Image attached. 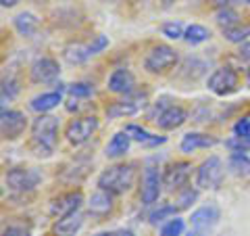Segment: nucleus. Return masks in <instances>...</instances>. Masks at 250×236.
<instances>
[{
    "label": "nucleus",
    "mask_w": 250,
    "mask_h": 236,
    "mask_svg": "<svg viewBox=\"0 0 250 236\" xmlns=\"http://www.w3.org/2000/svg\"><path fill=\"white\" fill-rule=\"evenodd\" d=\"M31 140L40 155H50L59 140V119L52 115H38L31 123Z\"/></svg>",
    "instance_id": "f257e3e1"
},
{
    "label": "nucleus",
    "mask_w": 250,
    "mask_h": 236,
    "mask_svg": "<svg viewBox=\"0 0 250 236\" xmlns=\"http://www.w3.org/2000/svg\"><path fill=\"white\" fill-rule=\"evenodd\" d=\"M136 169L134 165H113L98 176V188L111 194H123L134 186Z\"/></svg>",
    "instance_id": "f03ea898"
},
{
    "label": "nucleus",
    "mask_w": 250,
    "mask_h": 236,
    "mask_svg": "<svg viewBox=\"0 0 250 236\" xmlns=\"http://www.w3.org/2000/svg\"><path fill=\"white\" fill-rule=\"evenodd\" d=\"M150 119L159 125L161 130H175L188 119V111L179 105H167V100H161L150 113Z\"/></svg>",
    "instance_id": "7ed1b4c3"
},
{
    "label": "nucleus",
    "mask_w": 250,
    "mask_h": 236,
    "mask_svg": "<svg viewBox=\"0 0 250 236\" xmlns=\"http://www.w3.org/2000/svg\"><path fill=\"white\" fill-rule=\"evenodd\" d=\"M177 63V52L167 44H159L146 54L144 69L150 73H165Z\"/></svg>",
    "instance_id": "20e7f679"
},
{
    "label": "nucleus",
    "mask_w": 250,
    "mask_h": 236,
    "mask_svg": "<svg viewBox=\"0 0 250 236\" xmlns=\"http://www.w3.org/2000/svg\"><path fill=\"white\" fill-rule=\"evenodd\" d=\"M148 103V94L142 92H131V94H125L123 98L115 100L106 107V115L108 117H125V115H136L140 113Z\"/></svg>",
    "instance_id": "39448f33"
},
{
    "label": "nucleus",
    "mask_w": 250,
    "mask_h": 236,
    "mask_svg": "<svg viewBox=\"0 0 250 236\" xmlns=\"http://www.w3.org/2000/svg\"><path fill=\"white\" fill-rule=\"evenodd\" d=\"M98 128V117L94 115H85V117H77V119H71L65 130L67 140L73 146H80L83 142H88L92 138V134Z\"/></svg>",
    "instance_id": "423d86ee"
},
{
    "label": "nucleus",
    "mask_w": 250,
    "mask_h": 236,
    "mask_svg": "<svg viewBox=\"0 0 250 236\" xmlns=\"http://www.w3.org/2000/svg\"><path fill=\"white\" fill-rule=\"evenodd\" d=\"M42 174L31 167H13L6 174V186L15 192H29L40 184Z\"/></svg>",
    "instance_id": "0eeeda50"
},
{
    "label": "nucleus",
    "mask_w": 250,
    "mask_h": 236,
    "mask_svg": "<svg viewBox=\"0 0 250 236\" xmlns=\"http://www.w3.org/2000/svg\"><path fill=\"white\" fill-rule=\"evenodd\" d=\"M223 180V161L219 157H208L196 171V184L207 190H213Z\"/></svg>",
    "instance_id": "6e6552de"
},
{
    "label": "nucleus",
    "mask_w": 250,
    "mask_h": 236,
    "mask_svg": "<svg viewBox=\"0 0 250 236\" xmlns=\"http://www.w3.org/2000/svg\"><path fill=\"white\" fill-rule=\"evenodd\" d=\"M190 174H192V163L190 161H175L165 167L163 171V186L167 190H182V188L188 184L190 180Z\"/></svg>",
    "instance_id": "1a4fd4ad"
},
{
    "label": "nucleus",
    "mask_w": 250,
    "mask_h": 236,
    "mask_svg": "<svg viewBox=\"0 0 250 236\" xmlns=\"http://www.w3.org/2000/svg\"><path fill=\"white\" fill-rule=\"evenodd\" d=\"M208 90L219 94V96H228V94L238 90V73L231 67H219L208 77Z\"/></svg>",
    "instance_id": "9d476101"
},
{
    "label": "nucleus",
    "mask_w": 250,
    "mask_h": 236,
    "mask_svg": "<svg viewBox=\"0 0 250 236\" xmlns=\"http://www.w3.org/2000/svg\"><path fill=\"white\" fill-rule=\"evenodd\" d=\"M83 203V194L80 190H73V192H65L57 196L52 203H50V213L54 217H67V215H73L80 211Z\"/></svg>",
    "instance_id": "9b49d317"
},
{
    "label": "nucleus",
    "mask_w": 250,
    "mask_h": 236,
    "mask_svg": "<svg viewBox=\"0 0 250 236\" xmlns=\"http://www.w3.org/2000/svg\"><path fill=\"white\" fill-rule=\"evenodd\" d=\"M59 63L50 59V57H42L38 59L34 65H31L29 69V77L34 84H50L59 77Z\"/></svg>",
    "instance_id": "f8f14e48"
},
{
    "label": "nucleus",
    "mask_w": 250,
    "mask_h": 236,
    "mask_svg": "<svg viewBox=\"0 0 250 236\" xmlns=\"http://www.w3.org/2000/svg\"><path fill=\"white\" fill-rule=\"evenodd\" d=\"M25 125H27V119L21 111H6V109H2V115H0V130H2L4 138H9V140L19 138L23 134V130H25Z\"/></svg>",
    "instance_id": "ddd939ff"
},
{
    "label": "nucleus",
    "mask_w": 250,
    "mask_h": 236,
    "mask_svg": "<svg viewBox=\"0 0 250 236\" xmlns=\"http://www.w3.org/2000/svg\"><path fill=\"white\" fill-rule=\"evenodd\" d=\"M161 186H163V176H159V171L154 167H146L142 178V190H140V199H142L144 205H152V203L159 201Z\"/></svg>",
    "instance_id": "4468645a"
},
{
    "label": "nucleus",
    "mask_w": 250,
    "mask_h": 236,
    "mask_svg": "<svg viewBox=\"0 0 250 236\" xmlns=\"http://www.w3.org/2000/svg\"><path fill=\"white\" fill-rule=\"evenodd\" d=\"M134 86H136V77L129 69L119 67L111 73V77H108V90L117 92V94H123V96L134 92Z\"/></svg>",
    "instance_id": "2eb2a0df"
},
{
    "label": "nucleus",
    "mask_w": 250,
    "mask_h": 236,
    "mask_svg": "<svg viewBox=\"0 0 250 236\" xmlns=\"http://www.w3.org/2000/svg\"><path fill=\"white\" fill-rule=\"evenodd\" d=\"M219 207L215 205H205V207H200L196 209L192 213L190 217V222H192V228H200V230H210L217 222H219Z\"/></svg>",
    "instance_id": "dca6fc26"
},
{
    "label": "nucleus",
    "mask_w": 250,
    "mask_h": 236,
    "mask_svg": "<svg viewBox=\"0 0 250 236\" xmlns=\"http://www.w3.org/2000/svg\"><path fill=\"white\" fill-rule=\"evenodd\" d=\"M83 224V219L80 213H73V215H67V217H59L52 226V234L54 236H75L80 232V228Z\"/></svg>",
    "instance_id": "f3484780"
},
{
    "label": "nucleus",
    "mask_w": 250,
    "mask_h": 236,
    "mask_svg": "<svg viewBox=\"0 0 250 236\" xmlns=\"http://www.w3.org/2000/svg\"><path fill=\"white\" fill-rule=\"evenodd\" d=\"M217 144V140L213 136H208V134H198V132H190V134H186V136L182 138V151L184 153H192V151H196V148H208V146H213Z\"/></svg>",
    "instance_id": "a211bd4d"
},
{
    "label": "nucleus",
    "mask_w": 250,
    "mask_h": 236,
    "mask_svg": "<svg viewBox=\"0 0 250 236\" xmlns=\"http://www.w3.org/2000/svg\"><path fill=\"white\" fill-rule=\"evenodd\" d=\"M62 100V94L61 90H54V92H46V94H40V96H36L34 100L29 103V107L34 109L36 113L44 115L46 111H50V109H54L59 103Z\"/></svg>",
    "instance_id": "6ab92c4d"
},
{
    "label": "nucleus",
    "mask_w": 250,
    "mask_h": 236,
    "mask_svg": "<svg viewBox=\"0 0 250 236\" xmlns=\"http://www.w3.org/2000/svg\"><path fill=\"white\" fill-rule=\"evenodd\" d=\"M90 213L92 215H106L108 211L113 209V194L111 192H106V190H98V192H94L92 194V199H90Z\"/></svg>",
    "instance_id": "aec40b11"
},
{
    "label": "nucleus",
    "mask_w": 250,
    "mask_h": 236,
    "mask_svg": "<svg viewBox=\"0 0 250 236\" xmlns=\"http://www.w3.org/2000/svg\"><path fill=\"white\" fill-rule=\"evenodd\" d=\"M62 57H65L67 63H71V65H80V63H85L92 52H90V44H71L67 46L65 52H62Z\"/></svg>",
    "instance_id": "412c9836"
},
{
    "label": "nucleus",
    "mask_w": 250,
    "mask_h": 236,
    "mask_svg": "<svg viewBox=\"0 0 250 236\" xmlns=\"http://www.w3.org/2000/svg\"><path fill=\"white\" fill-rule=\"evenodd\" d=\"M123 132H127L129 138H134V140H138V142H142V144H150L152 146V144H163V142H165V138H163V136H152L148 130L140 128V125H134V123L125 125Z\"/></svg>",
    "instance_id": "4be33fe9"
},
{
    "label": "nucleus",
    "mask_w": 250,
    "mask_h": 236,
    "mask_svg": "<svg viewBox=\"0 0 250 236\" xmlns=\"http://www.w3.org/2000/svg\"><path fill=\"white\" fill-rule=\"evenodd\" d=\"M129 148V134L127 132H117L106 144V157H121Z\"/></svg>",
    "instance_id": "5701e85b"
},
{
    "label": "nucleus",
    "mask_w": 250,
    "mask_h": 236,
    "mask_svg": "<svg viewBox=\"0 0 250 236\" xmlns=\"http://www.w3.org/2000/svg\"><path fill=\"white\" fill-rule=\"evenodd\" d=\"M15 29L19 31L21 36H25V38H29V36H34L36 34V29H38V19H36V15H31V13H21V15H17L15 17Z\"/></svg>",
    "instance_id": "b1692460"
},
{
    "label": "nucleus",
    "mask_w": 250,
    "mask_h": 236,
    "mask_svg": "<svg viewBox=\"0 0 250 236\" xmlns=\"http://www.w3.org/2000/svg\"><path fill=\"white\" fill-rule=\"evenodd\" d=\"M228 165L231 169V174L236 176H248L250 174V157L246 153H231Z\"/></svg>",
    "instance_id": "393cba45"
},
{
    "label": "nucleus",
    "mask_w": 250,
    "mask_h": 236,
    "mask_svg": "<svg viewBox=\"0 0 250 236\" xmlns=\"http://www.w3.org/2000/svg\"><path fill=\"white\" fill-rule=\"evenodd\" d=\"M250 36V23H238L233 27L223 29V38L231 44H242Z\"/></svg>",
    "instance_id": "a878e982"
},
{
    "label": "nucleus",
    "mask_w": 250,
    "mask_h": 236,
    "mask_svg": "<svg viewBox=\"0 0 250 236\" xmlns=\"http://www.w3.org/2000/svg\"><path fill=\"white\" fill-rule=\"evenodd\" d=\"M208 38H210V31L205 25H198V23L186 27V34H184V40L188 44H200V42H207Z\"/></svg>",
    "instance_id": "bb28decb"
},
{
    "label": "nucleus",
    "mask_w": 250,
    "mask_h": 236,
    "mask_svg": "<svg viewBox=\"0 0 250 236\" xmlns=\"http://www.w3.org/2000/svg\"><path fill=\"white\" fill-rule=\"evenodd\" d=\"M215 19H217L219 25H221V29H228V27L238 25V23H240V15L228 6V9H219Z\"/></svg>",
    "instance_id": "cd10ccee"
},
{
    "label": "nucleus",
    "mask_w": 250,
    "mask_h": 236,
    "mask_svg": "<svg viewBox=\"0 0 250 236\" xmlns=\"http://www.w3.org/2000/svg\"><path fill=\"white\" fill-rule=\"evenodd\" d=\"M184 228H186V224L182 217H171L169 222L161 228V236H182Z\"/></svg>",
    "instance_id": "c85d7f7f"
},
{
    "label": "nucleus",
    "mask_w": 250,
    "mask_h": 236,
    "mask_svg": "<svg viewBox=\"0 0 250 236\" xmlns=\"http://www.w3.org/2000/svg\"><path fill=\"white\" fill-rule=\"evenodd\" d=\"M225 146L231 148L233 153H250V136H233L225 140Z\"/></svg>",
    "instance_id": "c756f323"
},
{
    "label": "nucleus",
    "mask_w": 250,
    "mask_h": 236,
    "mask_svg": "<svg viewBox=\"0 0 250 236\" xmlns=\"http://www.w3.org/2000/svg\"><path fill=\"white\" fill-rule=\"evenodd\" d=\"M163 34H165L167 38H171V40H177V38H184L186 34V29L184 25L179 21H167V23H163Z\"/></svg>",
    "instance_id": "7c9ffc66"
},
{
    "label": "nucleus",
    "mask_w": 250,
    "mask_h": 236,
    "mask_svg": "<svg viewBox=\"0 0 250 236\" xmlns=\"http://www.w3.org/2000/svg\"><path fill=\"white\" fill-rule=\"evenodd\" d=\"M177 209L179 207H175V205H163V207H159V209H154L150 215V224H159V222H163L165 217H171V215H175L177 213Z\"/></svg>",
    "instance_id": "2f4dec72"
},
{
    "label": "nucleus",
    "mask_w": 250,
    "mask_h": 236,
    "mask_svg": "<svg viewBox=\"0 0 250 236\" xmlns=\"http://www.w3.org/2000/svg\"><path fill=\"white\" fill-rule=\"evenodd\" d=\"M67 90H69V94H71L73 98H88V96H92V92H94L92 86L90 84H83V82L71 84Z\"/></svg>",
    "instance_id": "473e14b6"
},
{
    "label": "nucleus",
    "mask_w": 250,
    "mask_h": 236,
    "mask_svg": "<svg viewBox=\"0 0 250 236\" xmlns=\"http://www.w3.org/2000/svg\"><path fill=\"white\" fill-rule=\"evenodd\" d=\"M19 92V86L17 82L13 80V77H9V80L2 82V103H6V100H13L15 96H17Z\"/></svg>",
    "instance_id": "72a5a7b5"
},
{
    "label": "nucleus",
    "mask_w": 250,
    "mask_h": 236,
    "mask_svg": "<svg viewBox=\"0 0 250 236\" xmlns=\"http://www.w3.org/2000/svg\"><path fill=\"white\" fill-rule=\"evenodd\" d=\"M192 201H196V190H192V188H186V190L179 194V199H177V207L179 209H186V207H190Z\"/></svg>",
    "instance_id": "f704fd0d"
},
{
    "label": "nucleus",
    "mask_w": 250,
    "mask_h": 236,
    "mask_svg": "<svg viewBox=\"0 0 250 236\" xmlns=\"http://www.w3.org/2000/svg\"><path fill=\"white\" fill-rule=\"evenodd\" d=\"M233 132H236V136H250V119L248 117L238 119L236 125H233Z\"/></svg>",
    "instance_id": "c9c22d12"
},
{
    "label": "nucleus",
    "mask_w": 250,
    "mask_h": 236,
    "mask_svg": "<svg viewBox=\"0 0 250 236\" xmlns=\"http://www.w3.org/2000/svg\"><path fill=\"white\" fill-rule=\"evenodd\" d=\"M106 44H108V38L106 36H96V38H94V42H90V52L96 54V52H100L103 48H106Z\"/></svg>",
    "instance_id": "e433bc0d"
},
{
    "label": "nucleus",
    "mask_w": 250,
    "mask_h": 236,
    "mask_svg": "<svg viewBox=\"0 0 250 236\" xmlns=\"http://www.w3.org/2000/svg\"><path fill=\"white\" fill-rule=\"evenodd\" d=\"M2 236H29L23 228H17V226H11V228H6L4 234Z\"/></svg>",
    "instance_id": "4c0bfd02"
},
{
    "label": "nucleus",
    "mask_w": 250,
    "mask_h": 236,
    "mask_svg": "<svg viewBox=\"0 0 250 236\" xmlns=\"http://www.w3.org/2000/svg\"><path fill=\"white\" fill-rule=\"evenodd\" d=\"M240 59L250 61V42H244L240 46Z\"/></svg>",
    "instance_id": "58836bf2"
},
{
    "label": "nucleus",
    "mask_w": 250,
    "mask_h": 236,
    "mask_svg": "<svg viewBox=\"0 0 250 236\" xmlns=\"http://www.w3.org/2000/svg\"><path fill=\"white\" fill-rule=\"evenodd\" d=\"M213 6H219V9H228L231 2H236V0H208Z\"/></svg>",
    "instance_id": "ea45409f"
},
{
    "label": "nucleus",
    "mask_w": 250,
    "mask_h": 236,
    "mask_svg": "<svg viewBox=\"0 0 250 236\" xmlns=\"http://www.w3.org/2000/svg\"><path fill=\"white\" fill-rule=\"evenodd\" d=\"M186 236H208V230H200V228H192Z\"/></svg>",
    "instance_id": "a19ab883"
},
{
    "label": "nucleus",
    "mask_w": 250,
    "mask_h": 236,
    "mask_svg": "<svg viewBox=\"0 0 250 236\" xmlns=\"http://www.w3.org/2000/svg\"><path fill=\"white\" fill-rule=\"evenodd\" d=\"M0 2H2V6H15L19 0H0Z\"/></svg>",
    "instance_id": "79ce46f5"
},
{
    "label": "nucleus",
    "mask_w": 250,
    "mask_h": 236,
    "mask_svg": "<svg viewBox=\"0 0 250 236\" xmlns=\"http://www.w3.org/2000/svg\"><path fill=\"white\" fill-rule=\"evenodd\" d=\"M115 236H134L129 230H119V232H115Z\"/></svg>",
    "instance_id": "37998d69"
},
{
    "label": "nucleus",
    "mask_w": 250,
    "mask_h": 236,
    "mask_svg": "<svg viewBox=\"0 0 250 236\" xmlns=\"http://www.w3.org/2000/svg\"><path fill=\"white\" fill-rule=\"evenodd\" d=\"M96 236H115V232H103V234H96Z\"/></svg>",
    "instance_id": "c03bdc74"
},
{
    "label": "nucleus",
    "mask_w": 250,
    "mask_h": 236,
    "mask_svg": "<svg viewBox=\"0 0 250 236\" xmlns=\"http://www.w3.org/2000/svg\"><path fill=\"white\" fill-rule=\"evenodd\" d=\"M236 2H246V4H250V0H236Z\"/></svg>",
    "instance_id": "a18cd8bd"
},
{
    "label": "nucleus",
    "mask_w": 250,
    "mask_h": 236,
    "mask_svg": "<svg viewBox=\"0 0 250 236\" xmlns=\"http://www.w3.org/2000/svg\"><path fill=\"white\" fill-rule=\"evenodd\" d=\"M248 86H250V69H248Z\"/></svg>",
    "instance_id": "49530a36"
}]
</instances>
